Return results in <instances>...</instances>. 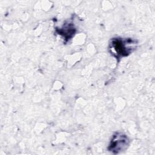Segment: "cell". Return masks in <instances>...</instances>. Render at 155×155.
Here are the masks:
<instances>
[{"label":"cell","instance_id":"6da1fadb","mask_svg":"<svg viewBox=\"0 0 155 155\" xmlns=\"http://www.w3.org/2000/svg\"><path fill=\"white\" fill-rule=\"evenodd\" d=\"M137 42L132 38H113L110 40L108 49L110 53L116 59H120L128 56L136 49Z\"/></svg>","mask_w":155,"mask_h":155},{"label":"cell","instance_id":"7a4b0ae2","mask_svg":"<svg viewBox=\"0 0 155 155\" xmlns=\"http://www.w3.org/2000/svg\"><path fill=\"white\" fill-rule=\"evenodd\" d=\"M130 144V139L128 136L122 133H114L108 144L107 149L113 154H118L125 150Z\"/></svg>","mask_w":155,"mask_h":155},{"label":"cell","instance_id":"3957f363","mask_svg":"<svg viewBox=\"0 0 155 155\" xmlns=\"http://www.w3.org/2000/svg\"><path fill=\"white\" fill-rule=\"evenodd\" d=\"M57 33L62 36L66 41H68L71 38L73 37L76 32V28L73 24L68 22L64 24L61 28L56 29Z\"/></svg>","mask_w":155,"mask_h":155}]
</instances>
